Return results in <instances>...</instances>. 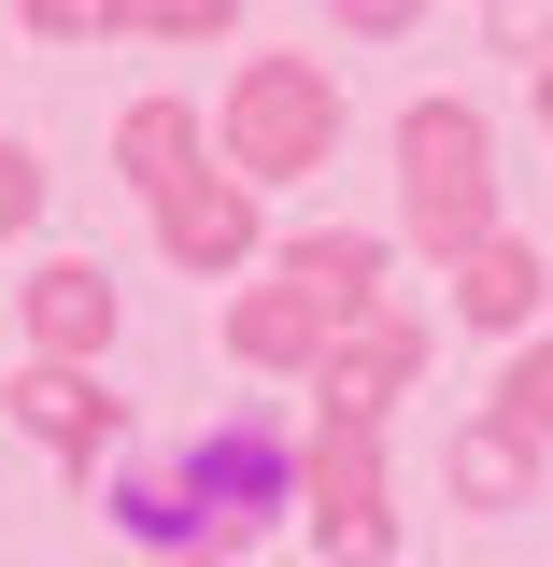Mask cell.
<instances>
[{"mask_svg": "<svg viewBox=\"0 0 553 567\" xmlns=\"http://www.w3.org/2000/svg\"><path fill=\"white\" fill-rule=\"evenodd\" d=\"M284 511H298V440H284L270 412H227L185 468L114 483V525H129V539H156V554H256Z\"/></svg>", "mask_w": 553, "mask_h": 567, "instance_id": "obj_1", "label": "cell"}, {"mask_svg": "<svg viewBox=\"0 0 553 567\" xmlns=\"http://www.w3.org/2000/svg\"><path fill=\"white\" fill-rule=\"evenodd\" d=\"M213 156H227L242 185L327 171V156H341V71H327V58H242L227 100H213Z\"/></svg>", "mask_w": 553, "mask_h": 567, "instance_id": "obj_2", "label": "cell"}, {"mask_svg": "<svg viewBox=\"0 0 553 567\" xmlns=\"http://www.w3.org/2000/svg\"><path fill=\"white\" fill-rule=\"evenodd\" d=\"M398 227L426 256H469L496 227V128L483 100H412L398 114Z\"/></svg>", "mask_w": 553, "mask_h": 567, "instance_id": "obj_3", "label": "cell"}, {"mask_svg": "<svg viewBox=\"0 0 553 567\" xmlns=\"http://www.w3.org/2000/svg\"><path fill=\"white\" fill-rule=\"evenodd\" d=\"M298 511H313V539L327 567H383L398 554V483H383V425H313L298 440Z\"/></svg>", "mask_w": 553, "mask_h": 567, "instance_id": "obj_4", "label": "cell"}, {"mask_svg": "<svg viewBox=\"0 0 553 567\" xmlns=\"http://www.w3.org/2000/svg\"><path fill=\"white\" fill-rule=\"evenodd\" d=\"M270 185H242V171H185V185H171V199H156V256H171V270H199V284H227L242 270V256H256V241H270Z\"/></svg>", "mask_w": 553, "mask_h": 567, "instance_id": "obj_5", "label": "cell"}, {"mask_svg": "<svg viewBox=\"0 0 553 567\" xmlns=\"http://www.w3.org/2000/svg\"><path fill=\"white\" fill-rule=\"evenodd\" d=\"M412 369H426V327L412 312H355L341 341H327V369H313V398L341 425H383L398 398H412Z\"/></svg>", "mask_w": 553, "mask_h": 567, "instance_id": "obj_6", "label": "cell"}, {"mask_svg": "<svg viewBox=\"0 0 553 567\" xmlns=\"http://www.w3.org/2000/svg\"><path fill=\"white\" fill-rule=\"evenodd\" d=\"M440 284H454V327H483V341H525L553 312V256L511 241V227H483L469 256H440Z\"/></svg>", "mask_w": 553, "mask_h": 567, "instance_id": "obj_7", "label": "cell"}, {"mask_svg": "<svg viewBox=\"0 0 553 567\" xmlns=\"http://www.w3.org/2000/svg\"><path fill=\"white\" fill-rule=\"evenodd\" d=\"M14 312H29V354H43V369L114 354V284H100V256H43V270L14 284Z\"/></svg>", "mask_w": 553, "mask_h": 567, "instance_id": "obj_8", "label": "cell"}, {"mask_svg": "<svg viewBox=\"0 0 553 567\" xmlns=\"http://www.w3.org/2000/svg\"><path fill=\"white\" fill-rule=\"evenodd\" d=\"M327 341H341V312H327L313 284H242V298H227V354H242V369H298V383H313Z\"/></svg>", "mask_w": 553, "mask_h": 567, "instance_id": "obj_9", "label": "cell"}, {"mask_svg": "<svg viewBox=\"0 0 553 567\" xmlns=\"http://www.w3.org/2000/svg\"><path fill=\"white\" fill-rule=\"evenodd\" d=\"M540 440H525V425L511 412H483V425H454V440H440V483H454V511H540Z\"/></svg>", "mask_w": 553, "mask_h": 567, "instance_id": "obj_10", "label": "cell"}, {"mask_svg": "<svg viewBox=\"0 0 553 567\" xmlns=\"http://www.w3.org/2000/svg\"><path fill=\"white\" fill-rule=\"evenodd\" d=\"M14 425H29V440H43V454H58V468H100V454H114V398H100V383H85V369H29V383H14Z\"/></svg>", "mask_w": 553, "mask_h": 567, "instance_id": "obj_11", "label": "cell"}, {"mask_svg": "<svg viewBox=\"0 0 553 567\" xmlns=\"http://www.w3.org/2000/svg\"><path fill=\"white\" fill-rule=\"evenodd\" d=\"M284 284H313L355 327V312H383V241H369V227H298V241H284Z\"/></svg>", "mask_w": 553, "mask_h": 567, "instance_id": "obj_12", "label": "cell"}, {"mask_svg": "<svg viewBox=\"0 0 553 567\" xmlns=\"http://www.w3.org/2000/svg\"><path fill=\"white\" fill-rule=\"evenodd\" d=\"M199 156H213V128H199V114H185V100H142L129 128H114V171H129L142 199H171V185H185Z\"/></svg>", "mask_w": 553, "mask_h": 567, "instance_id": "obj_13", "label": "cell"}, {"mask_svg": "<svg viewBox=\"0 0 553 567\" xmlns=\"http://www.w3.org/2000/svg\"><path fill=\"white\" fill-rule=\"evenodd\" d=\"M496 412H511V425L553 454V327H525V341H511V369H496Z\"/></svg>", "mask_w": 553, "mask_h": 567, "instance_id": "obj_14", "label": "cell"}, {"mask_svg": "<svg viewBox=\"0 0 553 567\" xmlns=\"http://www.w3.org/2000/svg\"><path fill=\"white\" fill-rule=\"evenodd\" d=\"M43 43H100V29H129V0H14Z\"/></svg>", "mask_w": 553, "mask_h": 567, "instance_id": "obj_15", "label": "cell"}, {"mask_svg": "<svg viewBox=\"0 0 553 567\" xmlns=\"http://www.w3.org/2000/svg\"><path fill=\"white\" fill-rule=\"evenodd\" d=\"M242 0H129V29H156V43H213Z\"/></svg>", "mask_w": 553, "mask_h": 567, "instance_id": "obj_16", "label": "cell"}, {"mask_svg": "<svg viewBox=\"0 0 553 567\" xmlns=\"http://www.w3.org/2000/svg\"><path fill=\"white\" fill-rule=\"evenodd\" d=\"M483 29H496V58H553V0H483Z\"/></svg>", "mask_w": 553, "mask_h": 567, "instance_id": "obj_17", "label": "cell"}, {"mask_svg": "<svg viewBox=\"0 0 553 567\" xmlns=\"http://www.w3.org/2000/svg\"><path fill=\"white\" fill-rule=\"evenodd\" d=\"M29 213H43V156H29V142H0V241H14Z\"/></svg>", "mask_w": 553, "mask_h": 567, "instance_id": "obj_18", "label": "cell"}, {"mask_svg": "<svg viewBox=\"0 0 553 567\" xmlns=\"http://www.w3.org/2000/svg\"><path fill=\"white\" fill-rule=\"evenodd\" d=\"M327 14H341V29H369V43H398V29H412L426 0H327Z\"/></svg>", "mask_w": 553, "mask_h": 567, "instance_id": "obj_19", "label": "cell"}, {"mask_svg": "<svg viewBox=\"0 0 553 567\" xmlns=\"http://www.w3.org/2000/svg\"><path fill=\"white\" fill-rule=\"evenodd\" d=\"M525 100H540V128H553V58H540V71H525Z\"/></svg>", "mask_w": 553, "mask_h": 567, "instance_id": "obj_20", "label": "cell"}]
</instances>
